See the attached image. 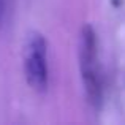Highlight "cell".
Returning <instances> with one entry per match:
<instances>
[{
  "instance_id": "1",
  "label": "cell",
  "mask_w": 125,
  "mask_h": 125,
  "mask_svg": "<svg viewBox=\"0 0 125 125\" xmlns=\"http://www.w3.org/2000/svg\"><path fill=\"white\" fill-rule=\"evenodd\" d=\"M79 68L89 103L94 108H100L103 90H101V81L98 74L97 37L90 24L83 25L79 33Z\"/></svg>"
},
{
  "instance_id": "2",
  "label": "cell",
  "mask_w": 125,
  "mask_h": 125,
  "mask_svg": "<svg viewBox=\"0 0 125 125\" xmlns=\"http://www.w3.org/2000/svg\"><path fill=\"white\" fill-rule=\"evenodd\" d=\"M24 70L29 85L37 92L48 89V43L40 32H30L27 35L24 49Z\"/></svg>"
},
{
  "instance_id": "3",
  "label": "cell",
  "mask_w": 125,
  "mask_h": 125,
  "mask_svg": "<svg viewBox=\"0 0 125 125\" xmlns=\"http://www.w3.org/2000/svg\"><path fill=\"white\" fill-rule=\"evenodd\" d=\"M6 5H8V0H0V29L3 27L6 18Z\"/></svg>"
}]
</instances>
